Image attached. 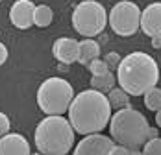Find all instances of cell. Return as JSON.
<instances>
[{"mask_svg": "<svg viewBox=\"0 0 161 155\" xmlns=\"http://www.w3.org/2000/svg\"><path fill=\"white\" fill-rule=\"evenodd\" d=\"M115 81L117 79H115V76L111 72H108L104 76H93L91 78V89L106 94V93H109L111 89H115Z\"/></svg>", "mask_w": 161, "mask_h": 155, "instance_id": "5bb4252c", "label": "cell"}, {"mask_svg": "<svg viewBox=\"0 0 161 155\" xmlns=\"http://www.w3.org/2000/svg\"><path fill=\"white\" fill-rule=\"evenodd\" d=\"M67 113H69L67 120L74 129V133H80L83 137L104 131L111 118V107H109L106 94L93 91V89L76 94Z\"/></svg>", "mask_w": 161, "mask_h": 155, "instance_id": "6da1fadb", "label": "cell"}, {"mask_svg": "<svg viewBox=\"0 0 161 155\" xmlns=\"http://www.w3.org/2000/svg\"><path fill=\"white\" fill-rule=\"evenodd\" d=\"M52 19H54V13H52V9H50L48 6H45V4L35 6V9H33V24L35 26L47 28V26H50Z\"/></svg>", "mask_w": 161, "mask_h": 155, "instance_id": "2e32d148", "label": "cell"}, {"mask_svg": "<svg viewBox=\"0 0 161 155\" xmlns=\"http://www.w3.org/2000/svg\"><path fill=\"white\" fill-rule=\"evenodd\" d=\"M115 79L128 96H141L158 85L159 68L156 59L146 52H131L120 59Z\"/></svg>", "mask_w": 161, "mask_h": 155, "instance_id": "7a4b0ae2", "label": "cell"}, {"mask_svg": "<svg viewBox=\"0 0 161 155\" xmlns=\"http://www.w3.org/2000/svg\"><path fill=\"white\" fill-rule=\"evenodd\" d=\"M108 155H130V150L128 148H124V146H113L111 150L108 152Z\"/></svg>", "mask_w": 161, "mask_h": 155, "instance_id": "7402d4cb", "label": "cell"}, {"mask_svg": "<svg viewBox=\"0 0 161 155\" xmlns=\"http://www.w3.org/2000/svg\"><path fill=\"white\" fill-rule=\"evenodd\" d=\"M104 63L108 65V68H111V67H119V63H120V56L117 54V52H109V54H106V59Z\"/></svg>", "mask_w": 161, "mask_h": 155, "instance_id": "44dd1931", "label": "cell"}, {"mask_svg": "<svg viewBox=\"0 0 161 155\" xmlns=\"http://www.w3.org/2000/svg\"><path fill=\"white\" fill-rule=\"evenodd\" d=\"M143 96H145L146 109L156 111V113L161 109V89H159V87H152V89H150V91H146Z\"/></svg>", "mask_w": 161, "mask_h": 155, "instance_id": "e0dca14e", "label": "cell"}, {"mask_svg": "<svg viewBox=\"0 0 161 155\" xmlns=\"http://www.w3.org/2000/svg\"><path fill=\"white\" fill-rule=\"evenodd\" d=\"M143 155H161V139L156 137V139H150L143 144Z\"/></svg>", "mask_w": 161, "mask_h": 155, "instance_id": "ac0fdd59", "label": "cell"}, {"mask_svg": "<svg viewBox=\"0 0 161 155\" xmlns=\"http://www.w3.org/2000/svg\"><path fill=\"white\" fill-rule=\"evenodd\" d=\"M74 98L72 85L63 78H48L37 89V105L47 116H63Z\"/></svg>", "mask_w": 161, "mask_h": 155, "instance_id": "5b68a950", "label": "cell"}, {"mask_svg": "<svg viewBox=\"0 0 161 155\" xmlns=\"http://www.w3.org/2000/svg\"><path fill=\"white\" fill-rule=\"evenodd\" d=\"M87 67H89V72H91L93 76H104V74L109 72V68H108V65L104 63V59H93Z\"/></svg>", "mask_w": 161, "mask_h": 155, "instance_id": "d6986e66", "label": "cell"}, {"mask_svg": "<svg viewBox=\"0 0 161 155\" xmlns=\"http://www.w3.org/2000/svg\"><path fill=\"white\" fill-rule=\"evenodd\" d=\"M0 2H2V0H0Z\"/></svg>", "mask_w": 161, "mask_h": 155, "instance_id": "f1b7e54d", "label": "cell"}, {"mask_svg": "<svg viewBox=\"0 0 161 155\" xmlns=\"http://www.w3.org/2000/svg\"><path fill=\"white\" fill-rule=\"evenodd\" d=\"M139 28L150 39L152 37H161V2L148 4L145 9L141 11Z\"/></svg>", "mask_w": 161, "mask_h": 155, "instance_id": "9c48e42d", "label": "cell"}, {"mask_svg": "<svg viewBox=\"0 0 161 155\" xmlns=\"http://www.w3.org/2000/svg\"><path fill=\"white\" fill-rule=\"evenodd\" d=\"M9 127H11V122H9V118H8V115L0 111V137L8 135V133H9Z\"/></svg>", "mask_w": 161, "mask_h": 155, "instance_id": "ffe728a7", "label": "cell"}, {"mask_svg": "<svg viewBox=\"0 0 161 155\" xmlns=\"http://www.w3.org/2000/svg\"><path fill=\"white\" fill-rule=\"evenodd\" d=\"M130 155H143V152L141 150H135V152H130Z\"/></svg>", "mask_w": 161, "mask_h": 155, "instance_id": "83f0119b", "label": "cell"}, {"mask_svg": "<svg viewBox=\"0 0 161 155\" xmlns=\"http://www.w3.org/2000/svg\"><path fill=\"white\" fill-rule=\"evenodd\" d=\"M52 54L61 65L78 61V41L72 37H59L52 46Z\"/></svg>", "mask_w": 161, "mask_h": 155, "instance_id": "8fae6325", "label": "cell"}, {"mask_svg": "<svg viewBox=\"0 0 161 155\" xmlns=\"http://www.w3.org/2000/svg\"><path fill=\"white\" fill-rule=\"evenodd\" d=\"M33 6L32 0H17L13 2L11 9H9V20L11 24L19 30H28L33 24Z\"/></svg>", "mask_w": 161, "mask_h": 155, "instance_id": "30bf717a", "label": "cell"}, {"mask_svg": "<svg viewBox=\"0 0 161 155\" xmlns=\"http://www.w3.org/2000/svg\"><path fill=\"white\" fill-rule=\"evenodd\" d=\"M100 56V45L93 39H83L78 41V63L89 65L93 59H98Z\"/></svg>", "mask_w": 161, "mask_h": 155, "instance_id": "4fadbf2b", "label": "cell"}, {"mask_svg": "<svg viewBox=\"0 0 161 155\" xmlns=\"http://www.w3.org/2000/svg\"><path fill=\"white\" fill-rule=\"evenodd\" d=\"M148 120L143 113L131 107L119 109L109 118V139L117 142L119 146L128 148L130 152H135L143 148L146 142V131H148Z\"/></svg>", "mask_w": 161, "mask_h": 155, "instance_id": "277c9868", "label": "cell"}, {"mask_svg": "<svg viewBox=\"0 0 161 155\" xmlns=\"http://www.w3.org/2000/svg\"><path fill=\"white\" fill-rule=\"evenodd\" d=\"M6 59H8V48H6V45L0 43V67L6 63Z\"/></svg>", "mask_w": 161, "mask_h": 155, "instance_id": "603a6c76", "label": "cell"}, {"mask_svg": "<svg viewBox=\"0 0 161 155\" xmlns=\"http://www.w3.org/2000/svg\"><path fill=\"white\" fill-rule=\"evenodd\" d=\"M108 39H109L108 35H104V33H100V41H102V43H108Z\"/></svg>", "mask_w": 161, "mask_h": 155, "instance_id": "4316f807", "label": "cell"}, {"mask_svg": "<svg viewBox=\"0 0 161 155\" xmlns=\"http://www.w3.org/2000/svg\"><path fill=\"white\" fill-rule=\"evenodd\" d=\"M108 22L106 8L97 0H83L72 11V26L80 35L93 39L95 35H100Z\"/></svg>", "mask_w": 161, "mask_h": 155, "instance_id": "8992f818", "label": "cell"}, {"mask_svg": "<svg viewBox=\"0 0 161 155\" xmlns=\"http://www.w3.org/2000/svg\"><path fill=\"white\" fill-rule=\"evenodd\" d=\"M33 140L41 155H67L74 146V129L65 116H45L35 127Z\"/></svg>", "mask_w": 161, "mask_h": 155, "instance_id": "3957f363", "label": "cell"}, {"mask_svg": "<svg viewBox=\"0 0 161 155\" xmlns=\"http://www.w3.org/2000/svg\"><path fill=\"white\" fill-rule=\"evenodd\" d=\"M0 155H30V142L20 133L0 137Z\"/></svg>", "mask_w": 161, "mask_h": 155, "instance_id": "7c38bea8", "label": "cell"}, {"mask_svg": "<svg viewBox=\"0 0 161 155\" xmlns=\"http://www.w3.org/2000/svg\"><path fill=\"white\" fill-rule=\"evenodd\" d=\"M156 124H158V126L161 127V109L158 111V113H156Z\"/></svg>", "mask_w": 161, "mask_h": 155, "instance_id": "484cf974", "label": "cell"}, {"mask_svg": "<svg viewBox=\"0 0 161 155\" xmlns=\"http://www.w3.org/2000/svg\"><path fill=\"white\" fill-rule=\"evenodd\" d=\"M139 20H141V9L135 2L120 0L111 8L108 22L111 30L120 37H130L139 30Z\"/></svg>", "mask_w": 161, "mask_h": 155, "instance_id": "52a82bcc", "label": "cell"}, {"mask_svg": "<svg viewBox=\"0 0 161 155\" xmlns=\"http://www.w3.org/2000/svg\"><path fill=\"white\" fill-rule=\"evenodd\" d=\"M156 137H158V129H156V127H148V131H146V140L156 139Z\"/></svg>", "mask_w": 161, "mask_h": 155, "instance_id": "cb8c5ba5", "label": "cell"}, {"mask_svg": "<svg viewBox=\"0 0 161 155\" xmlns=\"http://www.w3.org/2000/svg\"><path fill=\"white\" fill-rule=\"evenodd\" d=\"M152 46L161 48V37H152Z\"/></svg>", "mask_w": 161, "mask_h": 155, "instance_id": "d4e9b609", "label": "cell"}, {"mask_svg": "<svg viewBox=\"0 0 161 155\" xmlns=\"http://www.w3.org/2000/svg\"><path fill=\"white\" fill-rule=\"evenodd\" d=\"M113 146H115V142L102 133L87 135L76 144L72 155H108V152Z\"/></svg>", "mask_w": 161, "mask_h": 155, "instance_id": "ba28073f", "label": "cell"}, {"mask_svg": "<svg viewBox=\"0 0 161 155\" xmlns=\"http://www.w3.org/2000/svg\"><path fill=\"white\" fill-rule=\"evenodd\" d=\"M108 102H109V107L111 109H126V107H130V96L120 87L119 89H111L109 93H108Z\"/></svg>", "mask_w": 161, "mask_h": 155, "instance_id": "9a60e30c", "label": "cell"}]
</instances>
